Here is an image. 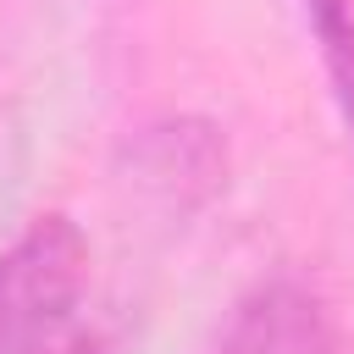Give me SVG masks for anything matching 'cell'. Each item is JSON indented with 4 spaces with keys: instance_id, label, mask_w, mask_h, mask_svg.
Listing matches in <instances>:
<instances>
[{
    "instance_id": "cell-1",
    "label": "cell",
    "mask_w": 354,
    "mask_h": 354,
    "mask_svg": "<svg viewBox=\"0 0 354 354\" xmlns=\"http://www.w3.org/2000/svg\"><path fill=\"white\" fill-rule=\"evenodd\" d=\"M0 354H122L77 221H28L0 249Z\"/></svg>"
},
{
    "instance_id": "cell-2",
    "label": "cell",
    "mask_w": 354,
    "mask_h": 354,
    "mask_svg": "<svg viewBox=\"0 0 354 354\" xmlns=\"http://www.w3.org/2000/svg\"><path fill=\"white\" fill-rule=\"evenodd\" d=\"M122 177L155 199L160 210H199L227 188V138L205 116H160L144 122L122 144Z\"/></svg>"
},
{
    "instance_id": "cell-3",
    "label": "cell",
    "mask_w": 354,
    "mask_h": 354,
    "mask_svg": "<svg viewBox=\"0 0 354 354\" xmlns=\"http://www.w3.org/2000/svg\"><path fill=\"white\" fill-rule=\"evenodd\" d=\"M216 354H337V326L315 288L271 277L238 299Z\"/></svg>"
},
{
    "instance_id": "cell-4",
    "label": "cell",
    "mask_w": 354,
    "mask_h": 354,
    "mask_svg": "<svg viewBox=\"0 0 354 354\" xmlns=\"http://www.w3.org/2000/svg\"><path fill=\"white\" fill-rule=\"evenodd\" d=\"M304 17L315 28V39H321L337 105H343V116L354 127V6L348 0H304Z\"/></svg>"
},
{
    "instance_id": "cell-5",
    "label": "cell",
    "mask_w": 354,
    "mask_h": 354,
    "mask_svg": "<svg viewBox=\"0 0 354 354\" xmlns=\"http://www.w3.org/2000/svg\"><path fill=\"white\" fill-rule=\"evenodd\" d=\"M22 188H28V122L0 94V232L11 227V216L22 205Z\"/></svg>"
}]
</instances>
